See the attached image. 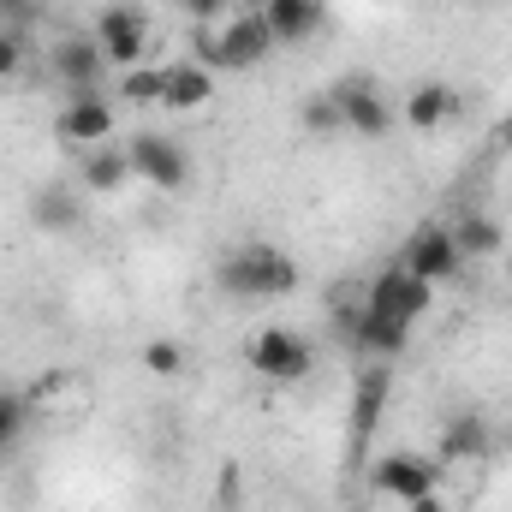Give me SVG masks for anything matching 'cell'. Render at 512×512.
<instances>
[{
    "label": "cell",
    "instance_id": "cell-1",
    "mask_svg": "<svg viewBox=\"0 0 512 512\" xmlns=\"http://www.w3.org/2000/svg\"><path fill=\"white\" fill-rule=\"evenodd\" d=\"M215 286H221L233 304H268V298L298 292V262L280 251V245H268V239H245V245L221 251Z\"/></svg>",
    "mask_w": 512,
    "mask_h": 512
},
{
    "label": "cell",
    "instance_id": "cell-2",
    "mask_svg": "<svg viewBox=\"0 0 512 512\" xmlns=\"http://www.w3.org/2000/svg\"><path fill=\"white\" fill-rule=\"evenodd\" d=\"M245 364H251V376H262V382L292 387L316 370V352H310V340L298 328L268 322V328H256L251 340H245Z\"/></svg>",
    "mask_w": 512,
    "mask_h": 512
},
{
    "label": "cell",
    "instance_id": "cell-3",
    "mask_svg": "<svg viewBox=\"0 0 512 512\" xmlns=\"http://www.w3.org/2000/svg\"><path fill=\"white\" fill-rule=\"evenodd\" d=\"M90 36H96L108 72H131V66H143V54H149V12H143L137 0H108V6L96 12Z\"/></svg>",
    "mask_w": 512,
    "mask_h": 512
},
{
    "label": "cell",
    "instance_id": "cell-4",
    "mask_svg": "<svg viewBox=\"0 0 512 512\" xmlns=\"http://www.w3.org/2000/svg\"><path fill=\"white\" fill-rule=\"evenodd\" d=\"M126 155H131V179H143V185L161 191V197H173V191L191 185V155H185V143L167 137V131H137L126 143Z\"/></svg>",
    "mask_w": 512,
    "mask_h": 512
},
{
    "label": "cell",
    "instance_id": "cell-5",
    "mask_svg": "<svg viewBox=\"0 0 512 512\" xmlns=\"http://www.w3.org/2000/svg\"><path fill=\"white\" fill-rule=\"evenodd\" d=\"M364 310H370V316H387V322H405V328H417V322L435 310V286H429V280H417L411 268L387 262L382 274L364 286Z\"/></svg>",
    "mask_w": 512,
    "mask_h": 512
},
{
    "label": "cell",
    "instance_id": "cell-6",
    "mask_svg": "<svg viewBox=\"0 0 512 512\" xmlns=\"http://www.w3.org/2000/svg\"><path fill=\"white\" fill-rule=\"evenodd\" d=\"M441 459H423V453H405V447H393L382 453L376 465H370V489L387 495L393 507H405V501H423V495H441Z\"/></svg>",
    "mask_w": 512,
    "mask_h": 512
},
{
    "label": "cell",
    "instance_id": "cell-7",
    "mask_svg": "<svg viewBox=\"0 0 512 512\" xmlns=\"http://www.w3.org/2000/svg\"><path fill=\"white\" fill-rule=\"evenodd\" d=\"M328 96L340 108V131H352V137H387L399 126V108L376 90V78H340Z\"/></svg>",
    "mask_w": 512,
    "mask_h": 512
},
{
    "label": "cell",
    "instance_id": "cell-8",
    "mask_svg": "<svg viewBox=\"0 0 512 512\" xmlns=\"http://www.w3.org/2000/svg\"><path fill=\"white\" fill-rule=\"evenodd\" d=\"M387 393H393V364H376V358H370V364L358 370V382H352V417H346V447H352V459L376 441Z\"/></svg>",
    "mask_w": 512,
    "mask_h": 512
},
{
    "label": "cell",
    "instance_id": "cell-9",
    "mask_svg": "<svg viewBox=\"0 0 512 512\" xmlns=\"http://www.w3.org/2000/svg\"><path fill=\"white\" fill-rule=\"evenodd\" d=\"M114 126H120V114H114V96L90 90V96H72V102L60 108L54 137H60L66 149H96V143H114Z\"/></svg>",
    "mask_w": 512,
    "mask_h": 512
},
{
    "label": "cell",
    "instance_id": "cell-10",
    "mask_svg": "<svg viewBox=\"0 0 512 512\" xmlns=\"http://www.w3.org/2000/svg\"><path fill=\"white\" fill-rule=\"evenodd\" d=\"M399 268H411V274L429 280V286H447V280L465 274V256H459V245H453L447 227H423V233H411V239L399 245Z\"/></svg>",
    "mask_w": 512,
    "mask_h": 512
},
{
    "label": "cell",
    "instance_id": "cell-11",
    "mask_svg": "<svg viewBox=\"0 0 512 512\" xmlns=\"http://www.w3.org/2000/svg\"><path fill=\"white\" fill-rule=\"evenodd\" d=\"M268 54H274V36H268V18L256 6L221 18V72H256Z\"/></svg>",
    "mask_w": 512,
    "mask_h": 512
},
{
    "label": "cell",
    "instance_id": "cell-12",
    "mask_svg": "<svg viewBox=\"0 0 512 512\" xmlns=\"http://www.w3.org/2000/svg\"><path fill=\"white\" fill-rule=\"evenodd\" d=\"M48 66H54V78H60L72 96H90V90H102V78H108V60H102V48H96L90 30H84V36H60L54 54H48Z\"/></svg>",
    "mask_w": 512,
    "mask_h": 512
},
{
    "label": "cell",
    "instance_id": "cell-13",
    "mask_svg": "<svg viewBox=\"0 0 512 512\" xmlns=\"http://www.w3.org/2000/svg\"><path fill=\"white\" fill-rule=\"evenodd\" d=\"M435 447H441V453H435L441 465H477V459L495 453V429H489L483 411H453V417H441Z\"/></svg>",
    "mask_w": 512,
    "mask_h": 512
},
{
    "label": "cell",
    "instance_id": "cell-14",
    "mask_svg": "<svg viewBox=\"0 0 512 512\" xmlns=\"http://www.w3.org/2000/svg\"><path fill=\"white\" fill-rule=\"evenodd\" d=\"M209 102H215V72L209 66H197L191 54L161 66V114H197Z\"/></svg>",
    "mask_w": 512,
    "mask_h": 512
},
{
    "label": "cell",
    "instance_id": "cell-15",
    "mask_svg": "<svg viewBox=\"0 0 512 512\" xmlns=\"http://www.w3.org/2000/svg\"><path fill=\"white\" fill-rule=\"evenodd\" d=\"M256 12L268 18L274 48H304V42L322 30V18H328L322 0H256Z\"/></svg>",
    "mask_w": 512,
    "mask_h": 512
},
{
    "label": "cell",
    "instance_id": "cell-16",
    "mask_svg": "<svg viewBox=\"0 0 512 512\" xmlns=\"http://www.w3.org/2000/svg\"><path fill=\"white\" fill-rule=\"evenodd\" d=\"M453 114H459V90L441 84V78L417 84V90L399 102V126H411V131H441V126H453Z\"/></svg>",
    "mask_w": 512,
    "mask_h": 512
},
{
    "label": "cell",
    "instance_id": "cell-17",
    "mask_svg": "<svg viewBox=\"0 0 512 512\" xmlns=\"http://www.w3.org/2000/svg\"><path fill=\"white\" fill-rule=\"evenodd\" d=\"M78 185H84L90 197H114V191H126L131 185L126 143H96V149H84V155H78Z\"/></svg>",
    "mask_w": 512,
    "mask_h": 512
},
{
    "label": "cell",
    "instance_id": "cell-18",
    "mask_svg": "<svg viewBox=\"0 0 512 512\" xmlns=\"http://www.w3.org/2000/svg\"><path fill=\"white\" fill-rule=\"evenodd\" d=\"M30 221L42 233H78L84 227V197L66 191V179H48V185L30 191Z\"/></svg>",
    "mask_w": 512,
    "mask_h": 512
},
{
    "label": "cell",
    "instance_id": "cell-19",
    "mask_svg": "<svg viewBox=\"0 0 512 512\" xmlns=\"http://www.w3.org/2000/svg\"><path fill=\"white\" fill-rule=\"evenodd\" d=\"M447 233H453V245L465 262H483V256H495L507 245V233H501V221H489V215H477V209H465V215H453L447 221Z\"/></svg>",
    "mask_w": 512,
    "mask_h": 512
},
{
    "label": "cell",
    "instance_id": "cell-20",
    "mask_svg": "<svg viewBox=\"0 0 512 512\" xmlns=\"http://www.w3.org/2000/svg\"><path fill=\"white\" fill-rule=\"evenodd\" d=\"M36 423V405H30V387H0V465L18 453L24 429Z\"/></svg>",
    "mask_w": 512,
    "mask_h": 512
},
{
    "label": "cell",
    "instance_id": "cell-21",
    "mask_svg": "<svg viewBox=\"0 0 512 512\" xmlns=\"http://www.w3.org/2000/svg\"><path fill=\"white\" fill-rule=\"evenodd\" d=\"M120 108H161V66H131L120 72Z\"/></svg>",
    "mask_w": 512,
    "mask_h": 512
},
{
    "label": "cell",
    "instance_id": "cell-22",
    "mask_svg": "<svg viewBox=\"0 0 512 512\" xmlns=\"http://www.w3.org/2000/svg\"><path fill=\"white\" fill-rule=\"evenodd\" d=\"M24 66H30V42H24V30H0V90L18 84Z\"/></svg>",
    "mask_w": 512,
    "mask_h": 512
},
{
    "label": "cell",
    "instance_id": "cell-23",
    "mask_svg": "<svg viewBox=\"0 0 512 512\" xmlns=\"http://www.w3.org/2000/svg\"><path fill=\"white\" fill-rule=\"evenodd\" d=\"M143 370L149 376H179L185 370V346L179 340H149L143 346Z\"/></svg>",
    "mask_w": 512,
    "mask_h": 512
},
{
    "label": "cell",
    "instance_id": "cell-24",
    "mask_svg": "<svg viewBox=\"0 0 512 512\" xmlns=\"http://www.w3.org/2000/svg\"><path fill=\"white\" fill-rule=\"evenodd\" d=\"M298 120H304V131H340V108H334V96H310L298 108Z\"/></svg>",
    "mask_w": 512,
    "mask_h": 512
},
{
    "label": "cell",
    "instance_id": "cell-25",
    "mask_svg": "<svg viewBox=\"0 0 512 512\" xmlns=\"http://www.w3.org/2000/svg\"><path fill=\"white\" fill-rule=\"evenodd\" d=\"M48 12H42V0H0V30H30V24H42Z\"/></svg>",
    "mask_w": 512,
    "mask_h": 512
},
{
    "label": "cell",
    "instance_id": "cell-26",
    "mask_svg": "<svg viewBox=\"0 0 512 512\" xmlns=\"http://www.w3.org/2000/svg\"><path fill=\"white\" fill-rule=\"evenodd\" d=\"M173 6H179L191 24H209V18L221 24V18H227V0H173Z\"/></svg>",
    "mask_w": 512,
    "mask_h": 512
},
{
    "label": "cell",
    "instance_id": "cell-27",
    "mask_svg": "<svg viewBox=\"0 0 512 512\" xmlns=\"http://www.w3.org/2000/svg\"><path fill=\"white\" fill-rule=\"evenodd\" d=\"M399 512H453V507H447V495H423V501H405Z\"/></svg>",
    "mask_w": 512,
    "mask_h": 512
},
{
    "label": "cell",
    "instance_id": "cell-28",
    "mask_svg": "<svg viewBox=\"0 0 512 512\" xmlns=\"http://www.w3.org/2000/svg\"><path fill=\"white\" fill-rule=\"evenodd\" d=\"M495 137H501V143H507V149H512V114H507V120H501V131H495Z\"/></svg>",
    "mask_w": 512,
    "mask_h": 512
},
{
    "label": "cell",
    "instance_id": "cell-29",
    "mask_svg": "<svg viewBox=\"0 0 512 512\" xmlns=\"http://www.w3.org/2000/svg\"><path fill=\"white\" fill-rule=\"evenodd\" d=\"M483 6H501V0H483Z\"/></svg>",
    "mask_w": 512,
    "mask_h": 512
},
{
    "label": "cell",
    "instance_id": "cell-30",
    "mask_svg": "<svg viewBox=\"0 0 512 512\" xmlns=\"http://www.w3.org/2000/svg\"><path fill=\"white\" fill-rule=\"evenodd\" d=\"M346 512H364V507H346Z\"/></svg>",
    "mask_w": 512,
    "mask_h": 512
}]
</instances>
